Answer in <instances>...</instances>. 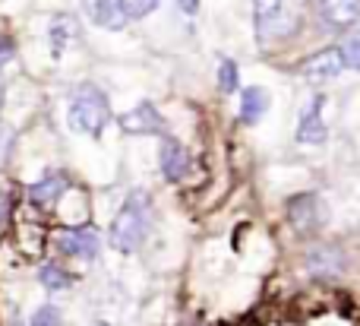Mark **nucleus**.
<instances>
[{"label": "nucleus", "instance_id": "obj_3", "mask_svg": "<svg viewBox=\"0 0 360 326\" xmlns=\"http://www.w3.org/2000/svg\"><path fill=\"white\" fill-rule=\"evenodd\" d=\"M288 219H291V225L304 234L319 232V228L326 225V206L316 194L291 196V200H288Z\"/></svg>", "mask_w": 360, "mask_h": 326}, {"label": "nucleus", "instance_id": "obj_24", "mask_svg": "<svg viewBox=\"0 0 360 326\" xmlns=\"http://www.w3.org/2000/svg\"><path fill=\"white\" fill-rule=\"evenodd\" d=\"M6 213H10V196L0 190V225H4V219H6Z\"/></svg>", "mask_w": 360, "mask_h": 326}, {"label": "nucleus", "instance_id": "obj_2", "mask_svg": "<svg viewBox=\"0 0 360 326\" xmlns=\"http://www.w3.org/2000/svg\"><path fill=\"white\" fill-rule=\"evenodd\" d=\"M111 120V105H108L105 92L95 86H79L70 101V124L73 130L86 133V137H98Z\"/></svg>", "mask_w": 360, "mask_h": 326}, {"label": "nucleus", "instance_id": "obj_18", "mask_svg": "<svg viewBox=\"0 0 360 326\" xmlns=\"http://www.w3.org/2000/svg\"><path fill=\"white\" fill-rule=\"evenodd\" d=\"M218 86H221V92H237V63L228 57L218 67Z\"/></svg>", "mask_w": 360, "mask_h": 326}, {"label": "nucleus", "instance_id": "obj_9", "mask_svg": "<svg viewBox=\"0 0 360 326\" xmlns=\"http://www.w3.org/2000/svg\"><path fill=\"white\" fill-rule=\"evenodd\" d=\"M326 137H329V130H326L323 124V99H313L310 108L304 111V118H300V127H297V143L304 146H323Z\"/></svg>", "mask_w": 360, "mask_h": 326}, {"label": "nucleus", "instance_id": "obj_23", "mask_svg": "<svg viewBox=\"0 0 360 326\" xmlns=\"http://www.w3.org/2000/svg\"><path fill=\"white\" fill-rule=\"evenodd\" d=\"M177 6L186 13V16H193V13L199 10V0H177Z\"/></svg>", "mask_w": 360, "mask_h": 326}, {"label": "nucleus", "instance_id": "obj_22", "mask_svg": "<svg viewBox=\"0 0 360 326\" xmlns=\"http://www.w3.org/2000/svg\"><path fill=\"white\" fill-rule=\"evenodd\" d=\"M10 54H13V42H10V35H4V32H0V63H4Z\"/></svg>", "mask_w": 360, "mask_h": 326}, {"label": "nucleus", "instance_id": "obj_15", "mask_svg": "<svg viewBox=\"0 0 360 326\" xmlns=\"http://www.w3.org/2000/svg\"><path fill=\"white\" fill-rule=\"evenodd\" d=\"M269 111V92L262 86H250L240 95V120L243 124H256L262 114Z\"/></svg>", "mask_w": 360, "mask_h": 326}, {"label": "nucleus", "instance_id": "obj_16", "mask_svg": "<svg viewBox=\"0 0 360 326\" xmlns=\"http://www.w3.org/2000/svg\"><path fill=\"white\" fill-rule=\"evenodd\" d=\"M38 276H41V285H44V289H51V291L70 289V282H73V276H70V272H63L57 263H44Z\"/></svg>", "mask_w": 360, "mask_h": 326}, {"label": "nucleus", "instance_id": "obj_5", "mask_svg": "<svg viewBox=\"0 0 360 326\" xmlns=\"http://www.w3.org/2000/svg\"><path fill=\"white\" fill-rule=\"evenodd\" d=\"M57 247L67 257H79V260H92L98 253V232L95 228H67L57 234Z\"/></svg>", "mask_w": 360, "mask_h": 326}, {"label": "nucleus", "instance_id": "obj_8", "mask_svg": "<svg viewBox=\"0 0 360 326\" xmlns=\"http://www.w3.org/2000/svg\"><path fill=\"white\" fill-rule=\"evenodd\" d=\"M307 270H310L316 279H335L345 272V253L338 251V247L319 244L307 253Z\"/></svg>", "mask_w": 360, "mask_h": 326}, {"label": "nucleus", "instance_id": "obj_4", "mask_svg": "<svg viewBox=\"0 0 360 326\" xmlns=\"http://www.w3.org/2000/svg\"><path fill=\"white\" fill-rule=\"evenodd\" d=\"M348 70V61H345V51L342 48H323L316 51L313 57H307L300 63V73L307 76L310 82H326V80H335Z\"/></svg>", "mask_w": 360, "mask_h": 326}, {"label": "nucleus", "instance_id": "obj_10", "mask_svg": "<svg viewBox=\"0 0 360 326\" xmlns=\"http://www.w3.org/2000/svg\"><path fill=\"white\" fill-rule=\"evenodd\" d=\"M162 127H165L162 114H158L155 105H149V101L136 105L133 111H127L124 118H120V130L124 133H158Z\"/></svg>", "mask_w": 360, "mask_h": 326}, {"label": "nucleus", "instance_id": "obj_11", "mask_svg": "<svg viewBox=\"0 0 360 326\" xmlns=\"http://www.w3.org/2000/svg\"><path fill=\"white\" fill-rule=\"evenodd\" d=\"M82 6H86L89 19H92L95 25H101V29L117 32L130 23V19L124 16V10H120L117 0H82Z\"/></svg>", "mask_w": 360, "mask_h": 326}, {"label": "nucleus", "instance_id": "obj_14", "mask_svg": "<svg viewBox=\"0 0 360 326\" xmlns=\"http://www.w3.org/2000/svg\"><path fill=\"white\" fill-rule=\"evenodd\" d=\"M281 13H285V0H253V16H256V32H259V38L272 35Z\"/></svg>", "mask_w": 360, "mask_h": 326}, {"label": "nucleus", "instance_id": "obj_6", "mask_svg": "<svg viewBox=\"0 0 360 326\" xmlns=\"http://www.w3.org/2000/svg\"><path fill=\"white\" fill-rule=\"evenodd\" d=\"M313 6L332 29H348L360 19V0H313Z\"/></svg>", "mask_w": 360, "mask_h": 326}, {"label": "nucleus", "instance_id": "obj_12", "mask_svg": "<svg viewBox=\"0 0 360 326\" xmlns=\"http://www.w3.org/2000/svg\"><path fill=\"white\" fill-rule=\"evenodd\" d=\"M67 187H70V181L63 171H48L41 181H35L29 187V196H32V203H38V206H54L57 196H60Z\"/></svg>", "mask_w": 360, "mask_h": 326}, {"label": "nucleus", "instance_id": "obj_7", "mask_svg": "<svg viewBox=\"0 0 360 326\" xmlns=\"http://www.w3.org/2000/svg\"><path fill=\"white\" fill-rule=\"evenodd\" d=\"M162 175L168 177V181H184L186 175H190L193 168V158L190 152L184 149V143H177L174 137H165L162 139Z\"/></svg>", "mask_w": 360, "mask_h": 326}, {"label": "nucleus", "instance_id": "obj_26", "mask_svg": "<svg viewBox=\"0 0 360 326\" xmlns=\"http://www.w3.org/2000/svg\"><path fill=\"white\" fill-rule=\"evenodd\" d=\"M95 326H108V323H95Z\"/></svg>", "mask_w": 360, "mask_h": 326}, {"label": "nucleus", "instance_id": "obj_17", "mask_svg": "<svg viewBox=\"0 0 360 326\" xmlns=\"http://www.w3.org/2000/svg\"><path fill=\"white\" fill-rule=\"evenodd\" d=\"M117 4H120V10H124L127 19H143L155 10L158 0H117Z\"/></svg>", "mask_w": 360, "mask_h": 326}, {"label": "nucleus", "instance_id": "obj_25", "mask_svg": "<svg viewBox=\"0 0 360 326\" xmlns=\"http://www.w3.org/2000/svg\"><path fill=\"white\" fill-rule=\"evenodd\" d=\"M0 108H4V80H0Z\"/></svg>", "mask_w": 360, "mask_h": 326}, {"label": "nucleus", "instance_id": "obj_13", "mask_svg": "<svg viewBox=\"0 0 360 326\" xmlns=\"http://www.w3.org/2000/svg\"><path fill=\"white\" fill-rule=\"evenodd\" d=\"M48 38H51V48H54V54H60L67 44H73L76 38H79V23H76V16H70V13H57V16L51 19Z\"/></svg>", "mask_w": 360, "mask_h": 326}, {"label": "nucleus", "instance_id": "obj_21", "mask_svg": "<svg viewBox=\"0 0 360 326\" xmlns=\"http://www.w3.org/2000/svg\"><path fill=\"white\" fill-rule=\"evenodd\" d=\"M10 149H13V130L0 127V168H4L6 158H10Z\"/></svg>", "mask_w": 360, "mask_h": 326}, {"label": "nucleus", "instance_id": "obj_19", "mask_svg": "<svg viewBox=\"0 0 360 326\" xmlns=\"http://www.w3.org/2000/svg\"><path fill=\"white\" fill-rule=\"evenodd\" d=\"M32 326H60V311H57L54 304H44V308L35 311Z\"/></svg>", "mask_w": 360, "mask_h": 326}, {"label": "nucleus", "instance_id": "obj_1", "mask_svg": "<svg viewBox=\"0 0 360 326\" xmlns=\"http://www.w3.org/2000/svg\"><path fill=\"white\" fill-rule=\"evenodd\" d=\"M149 213H152V200L146 190H133L124 200L120 213L114 215L111 232H108V241H111L114 251L120 253H133L139 244L146 241V232H149Z\"/></svg>", "mask_w": 360, "mask_h": 326}, {"label": "nucleus", "instance_id": "obj_20", "mask_svg": "<svg viewBox=\"0 0 360 326\" xmlns=\"http://www.w3.org/2000/svg\"><path fill=\"white\" fill-rule=\"evenodd\" d=\"M345 61H348L351 70H360V32L354 35H348V42H345Z\"/></svg>", "mask_w": 360, "mask_h": 326}]
</instances>
